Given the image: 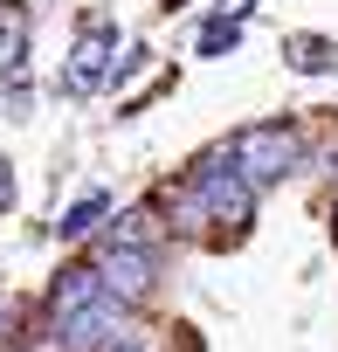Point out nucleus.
<instances>
[{
	"label": "nucleus",
	"instance_id": "obj_1",
	"mask_svg": "<svg viewBox=\"0 0 338 352\" xmlns=\"http://www.w3.org/2000/svg\"><path fill=\"white\" fill-rule=\"evenodd\" d=\"M49 338H56V352H117L131 338L124 304L97 283L90 263H69L56 276V290H49Z\"/></svg>",
	"mask_w": 338,
	"mask_h": 352
},
{
	"label": "nucleus",
	"instance_id": "obj_2",
	"mask_svg": "<svg viewBox=\"0 0 338 352\" xmlns=\"http://www.w3.org/2000/svg\"><path fill=\"white\" fill-rule=\"evenodd\" d=\"M228 166L262 194V187H276L283 173L297 166V131H290V124H242V131L228 138Z\"/></svg>",
	"mask_w": 338,
	"mask_h": 352
},
{
	"label": "nucleus",
	"instance_id": "obj_3",
	"mask_svg": "<svg viewBox=\"0 0 338 352\" xmlns=\"http://www.w3.org/2000/svg\"><path fill=\"white\" fill-rule=\"evenodd\" d=\"M249 201H256V187L242 180L235 166H228V152H221V159H207L194 180H187V214H194V221L242 228V221H249Z\"/></svg>",
	"mask_w": 338,
	"mask_h": 352
},
{
	"label": "nucleus",
	"instance_id": "obj_4",
	"mask_svg": "<svg viewBox=\"0 0 338 352\" xmlns=\"http://www.w3.org/2000/svg\"><path fill=\"white\" fill-rule=\"evenodd\" d=\"M90 270H97V283H104L117 304H138V297H152V283H159L152 242H104V256H97Z\"/></svg>",
	"mask_w": 338,
	"mask_h": 352
},
{
	"label": "nucleus",
	"instance_id": "obj_5",
	"mask_svg": "<svg viewBox=\"0 0 338 352\" xmlns=\"http://www.w3.org/2000/svg\"><path fill=\"white\" fill-rule=\"evenodd\" d=\"M111 49H117V28H111L104 14H90L83 35H76V49H69V63H63V90H69V97H90V90L111 76Z\"/></svg>",
	"mask_w": 338,
	"mask_h": 352
},
{
	"label": "nucleus",
	"instance_id": "obj_6",
	"mask_svg": "<svg viewBox=\"0 0 338 352\" xmlns=\"http://www.w3.org/2000/svg\"><path fill=\"white\" fill-rule=\"evenodd\" d=\"M0 90L21 118V104H28V14L21 8H0Z\"/></svg>",
	"mask_w": 338,
	"mask_h": 352
},
{
	"label": "nucleus",
	"instance_id": "obj_7",
	"mask_svg": "<svg viewBox=\"0 0 338 352\" xmlns=\"http://www.w3.org/2000/svg\"><path fill=\"white\" fill-rule=\"evenodd\" d=\"M104 214H111V194H104V187H90V194H76V201H69V214L56 221V235H63V242H83V235H97V228H104Z\"/></svg>",
	"mask_w": 338,
	"mask_h": 352
},
{
	"label": "nucleus",
	"instance_id": "obj_8",
	"mask_svg": "<svg viewBox=\"0 0 338 352\" xmlns=\"http://www.w3.org/2000/svg\"><path fill=\"white\" fill-rule=\"evenodd\" d=\"M290 69H304V76L338 69V42H324V35H290Z\"/></svg>",
	"mask_w": 338,
	"mask_h": 352
},
{
	"label": "nucleus",
	"instance_id": "obj_9",
	"mask_svg": "<svg viewBox=\"0 0 338 352\" xmlns=\"http://www.w3.org/2000/svg\"><path fill=\"white\" fill-rule=\"evenodd\" d=\"M242 42V21H228V14H214L207 28H201V56H228Z\"/></svg>",
	"mask_w": 338,
	"mask_h": 352
},
{
	"label": "nucleus",
	"instance_id": "obj_10",
	"mask_svg": "<svg viewBox=\"0 0 338 352\" xmlns=\"http://www.w3.org/2000/svg\"><path fill=\"white\" fill-rule=\"evenodd\" d=\"M8 208H14V166L0 159V214H8Z\"/></svg>",
	"mask_w": 338,
	"mask_h": 352
},
{
	"label": "nucleus",
	"instance_id": "obj_11",
	"mask_svg": "<svg viewBox=\"0 0 338 352\" xmlns=\"http://www.w3.org/2000/svg\"><path fill=\"white\" fill-rule=\"evenodd\" d=\"M249 8H256V0H221V14H228V21H242Z\"/></svg>",
	"mask_w": 338,
	"mask_h": 352
},
{
	"label": "nucleus",
	"instance_id": "obj_12",
	"mask_svg": "<svg viewBox=\"0 0 338 352\" xmlns=\"http://www.w3.org/2000/svg\"><path fill=\"white\" fill-rule=\"evenodd\" d=\"M166 8H187V0H166Z\"/></svg>",
	"mask_w": 338,
	"mask_h": 352
},
{
	"label": "nucleus",
	"instance_id": "obj_13",
	"mask_svg": "<svg viewBox=\"0 0 338 352\" xmlns=\"http://www.w3.org/2000/svg\"><path fill=\"white\" fill-rule=\"evenodd\" d=\"M0 304H8V283H0Z\"/></svg>",
	"mask_w": 338,
	"mask_h": 352
}]
</instances>
